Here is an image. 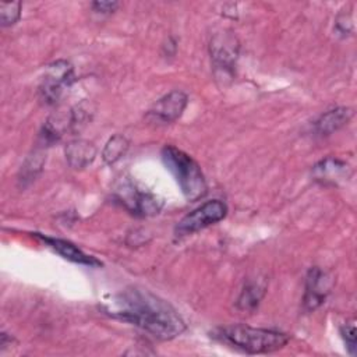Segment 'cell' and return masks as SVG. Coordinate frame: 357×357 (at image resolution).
<instances>
[{
	"label": "cell",
	"instance_id": "9c48e42d",
	"mask_svg": "<svg viewBox=\"0 0 357 357\" xmlns=\"http://www.w3.org/2000/svg\"><path fill=\"white\" fill-rule=\"evenodd\" d=\"M188 98L181 91H172L155 102L148 116L159 123H173L184 112Z\"/></svg>",
	"mask_w": 357,
	"mask_h": 357
},
{
	"label": "cell",
	"instance_id": "9a60e30c",
	"mask_svg": "<svg viewBox=\"0 0 357 357\" xmlns=\"http://www.w3.org/2000/svg\"><path fill=\"white\" fill-rule=\"evenodd\" d=\"M127 149H128L127 138L121 134H114L106 142L102 152V159L105 160V163L113 165L127 152Z\"/></svg>",
	"mask_w": 357,
	"mask_h": 357
},
{
	"label": "cell",
	"instance_id": "ac0fdd59",
	"mask_svg": "<svg viewBox=\"0 0 357 357\" xmlns=\"http://www.w3.org/2000/svg\"><path fill=\"white\" fill-rule=\"evenodd\" d=\"M120 4L117 1H93L92 8L100 14H110L117 10Z\"/></svg>",
	"mask_w": 357,
	"mask_h": 357
},
{
	"label": "cell",
	"instance_id": "7c38bea8",
	"mask_svg": "<svg viewBox=\"0 0 357 357\" xmlns=\"http://www.w3.org/2000/svg\"><path fill=\"white\" fill-rule=\"evenodd\" d=\"M96 156V148L86 139H74L66 146V159L73 169H84Z\"/></svg>",
	"mask_w": 357,
	"mask_h": 357
},
{
	"label": "cell",
	"instance_id": "7a4b0ae2",
	"mask_svg": "<svg viewBox=\"0 0 357 357\" xmlns=\"http://www.w3.org/2000/svg\"><path fill=\"white\" fill-rule=\"evenodd\" d=\"M212 336L220 343L247 354L272 353L284 347L289 342V335L283 332L252 328L244 324L219 326L212 332Z\"/></svg>",
	"mask_w": 357,
	"mask_h": 357
},
{
	"label": "cell",
	"instance_id": "e0dca14e",
	"mask_svg": "<svg viewBox=\"0 0 357 357\" xmlns=\"http://www.w3.org/2000/svg\"><path fill=\"white\" fill-rule=\"evenodd\" d=\"M340 335L344 340V344H346V349L349 350L350 356H354L356 354V350H357V342H356V325H354V321L351 322H346L344 325L340 326Z\"/></svg>",
	"mask_w": 357,
	"mask_h": 357
},
{
	"label": "cell",
	"instance_id": "3957f363",
	"mask_svg": "<svg viewBox=\"0 0 357 357\" xmlns=\"http://www.w3.org/2000/svg\"><path fill=\"white\" fill-rule=\"evenodd\" d=\"M167 170L174 176L183 195L188 201H197L206 194V181L199 165L184 151L166 145L160 152Z\"/></svg>",
	"mask_w": 357,
	"mask_h": 357
},
{
	"label": "cell",
	"instance_id": "30bf717a",
	"mask_svg": "<svg viewBox=\"0 0 357 357\" xmlns=\"http://www.w3.org/2000/svg\"><path fill=\"white\" fill-rule=\"evenodd\" d=\"M33 236L36 238H39L42 243H45L49 248L56 251L59 255H61L63 258H66L74 264L86 265V266H100L102 265V262L99 259H96L92 255L85 254L81 248H78V245L73 244L68 240L49 237V236H43L40 233H33Z\"/></svg>",
	"mask_w": 357,
	"mask_h": 357
},
{
	"label": "cell",
	"instance_id": "8fae6325",
	"mask_svg": "<svg viewBox=\"0 0 357 357\" xmlns=\"http://www.w3.org/2000/svg\"><path fill=\"white\" fill-rule=\"evenodd\" d=\"M353 112L349 107H335L322 113L314 123V130L318 135H331L340 127L347 124Z\"/></svg>",
	"mask_w": 357,
	"mask_h": 357
},
{
	"label": "cell",
	"instance_id": "5bb4252c",
	"mask_svg": "<svg viewBox=\"0 0 357 357\" xmlns=\"http://www.w3.org/2000/svg\"><path fill=\"white\" fill-rule=\"evenodd\" d=\"M265 283L259 280H250L245 283L243 287L238 300H237V307L243 311H254L258 304L261 303L264 294H265Z\"/></svg>",
	"mask_w": 357,
	"mask_h": 357
},
{
	"label": "cell",
	"instance_id": "6da1fadb",
	"mask_svg": "<svg viewBox=\"0 0 357 357\" xmlns=\"http://www.w3.org/2000/svg\"><path fill=\"white\" fill-rule=\"evenodd\" d=\"M105 311L138 326L159 340H172L185 331L177 310L149 290L128 287L105 301Z\"/></svg>",
	"mask_w": 357,
	"mask_h": 357
},
{
	"label": "cell",
	"instance_id": "52a82bcc",
	"mask_svg": "<svg viewBox=\"0 0 357 357\" xmlns=\"http://www.w3.org/2000/svg\"><path fill=\"white\" fill-rule=\"evenodd\" d=\"M238 54V42L231 33H218L211 40V57L218 78L230 77Z\"/></svg>",
	"mask_w": 357,
	"mask_h": 357
},
{
	"label": "cell",
	"instance_id": "2e32d148",
	"mask_svg": "<svg viewBox=\"0 0 357 357\" xmlns=\"http://www.w3.org/2000/svg\"><path fill=\"white\" fill-rule=\"evenodd\" d=\"M21 15V3L10 1L0 3V22L3 26H10L18 21Z\"/></svg>",
	"mask_w": 357,
	"mask_h": 357
},
{
	"label": "cell",
	"instance_id": "5b68a950",
	"mask_svg": "<svg viewBox=\"0 0 357 357\" xmlns=\"http://www.w3.org/2000/svg\"><path fill=\"white\" fill-rule=\"evenodd\" d=\"M227 213V206L220 199H212L187 213L176 226V236H188L202 230L219 220Z\"/></svg>",
	"mask_w": 357,
	"mask_h": 357
},
{
	"label": "cell",
	"instance_id": "4fadbf2b",
	"mask_svg": "<svg viewBox=\"0 0 357 357\" xmlns=\"http://www.w3.org/2000/svg\"><path fill=\"white\" fill-rule=\"evenodd\" d=\"M347 165L339 159L326 158L325 160H321L314 166V174L315 178L321 181H337L339 178H343L347 176Z\"/></svg>",
	"mask_w": 357,
	"mask_h": 357
},
{
	"label": "cell",
	"instance_id": "ba28073f",
	"mask_svg": "<svg viewBox=\"0 0 357 357\" xmlns=\"http://www.w3.org/2000/svg\"><path fill=\"white\" fill-rule=\"evenodd\" d=\"M332 287V279L326 272L314 266L308 271L305 280V293L303 298L304 308L307 311L317 310L322 303H325L326 296Z\"/></svg>",
	"mask_w": 357,
	"mask_h": 357
},
{
	"label": "cell",
	"instance_id": "277c9868",
	"mask_svg": "<svg viewBox=\"0 0 357 357\" xmlns=\"http://www.w3.org/2000/svg\"><path fill=\"white\" fill-rule=\"evenodd\" d=\"M117 199L137 216H151L156 215L163 205V201L149 191L139 190L132 181H121L117 191Z\"/></svg>",
	"mask_w": 357,
	"mask_h": 357
},
{
	"label": "cell",
	"instance_id": "8992f818",
	"mask_svg": "<svg viewBox=\"0 0 357 357\" xmlns=\"http://www.w3.org/2000/svg\"><path fill=\"white\" fill-rule=\"evenodd\" d=\"M73 67L66 60H57L46 67L45 75L42 78L39 92L42 99L47 105H53L59 100L66 86L73 82Z\"/></svg>",
	"mask_w": 357,
	"mask_h": 357
}]
</instances>
